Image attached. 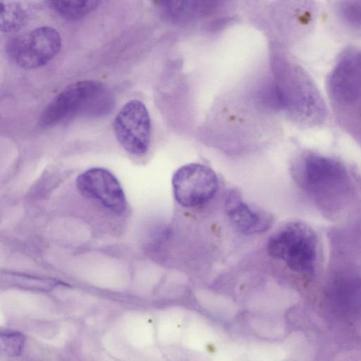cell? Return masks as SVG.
I'll use <instances>...</instances> for the list:
<instances>
[{
	"mask_svg": "<svg viewBox=\"0 0 361 361\" xmlns=\"http://www.w3.org/2000/svg\"><path fill=\"white\" fill-rule=\"evenodd\" d=\"M25 338L21 334L5 331L1 334V353L10 357L18 355L23 348Z\"/></svg>",
	"mask_w": 361,
	"mask_h": 361,
	"instance_id": "12",
	"label": "cell"
},
{
	"mask_svg": "<svg viewBox=\"0 0 361 361\" xmlns=\"http://www.w3.org/2000/svg\"><path fill=\"white\" fill-rule=\"evenodd\" d=\"M27 14L19 1H4L1 4V30L9 32L19 30L25 23Z\"/></svg>",
	"mask_w": 361,
	"mask_h": 361,
	"instance_id": "11",
	"label": "cell"
},
{
	"mask_svg": "<svg viewBox=\"0 0 361 361\" xmlns=\"http://www.w3.org/2000/svg\"><path fill=\"white\" fill-rule=\"evenodd\" d=\"M329 88L333 98L341 103H352L361 97V52L343 55L332 71Z\"/></svg>",
	"mask_w": 361,
	"mask_h": 361,
	"instance_id": "8",
	"label": "cell"
},
{
	"mask_svg": "<svg viewBox=\"0 0 361 361\" xmlns=\"http://www.w3.org/2000/svg\"><path fill=\"white\" fill-rule=\"evenodd\" d=\"M112 105V97L102 83L78 81L65 87L47 104L41 115L40 125L52 126L80 114L101 115Z\"/></svg>",
	"mask_w": 361,
	"mask_h": 361,
	"instance_id": "1",
	"label": "cell"
},
{
	"mask_svg": "<svg viewBox=\"0 0 361 361\" xmlns=\"http://www.w3.org/2000/svg\"><path fill=\"white\" fill-rule=\"evenodd\" d=\"M158 6L171 16H178L185 11L189 0H156Z\"/></svg>",
	"mask_w": 361,
	"mask_h": 361,
	"instance_id": "13",
	"label": "cell"
},
{
	"mask_svg": "<svg viewBox=\"0 0 361 361\" xmlns=\"http://www.w3.org/2000/svg\"><path fill=\"white\" fill-rule=\"evenodd\" d=\"M298 182L312 192H326L342 186L346 172L338 161L322 156L305 157L295 171Z\"/></svg>",
	"mask_w": 361,
	"mask_h": 361,
	"instance_id": "7",
	"label": "cell"
},
{
	"mask_svg": "<svg viewBox=\"0 0 361 361\" xmlns=\"http://www.w3.org/2000/svg\"><path fill=\"white\" fill-rule=\"evenodd\" d=\"M113 127L118 142L128 153L141 156L147 152L152 123L149 111L142 102H128L115 117Z\"/></svg>",
	"mask_w": 361,
	"mask_h": 361,
	"instance_id": "5",
	"label": "cell"
},
{
	"mask_svg": "<svg viewBox=\"0 0 361 361\" xmlns=\"http://www.w3.org/2000/svg\"><path fill=\"white\" fill-rule=\"evenodd\" d=\"M269 255L283 261L292 271L311 274L317 260L315 233L300 221H290L273 233L267 245Z\"/></svg>",
	"mask_w": 361,
	"mask_h": 361,
	"instance_id": "2",
	"label": "cell"
},
{
	"mask_svg": "<svg viewBox=\"0 0 361 361\" xmlns=\"http://www.w3.org/2000/svg\"><path fill=\"white\" fill-rule=\"evenodd\" d=\"M78 191L85 197L99 202L117 213L126 207L123 188L116 177L109 170L95 167L80 173L75 180Z\"/></svg>",
	"mask_w": 361,
	"mask_h": 361,
	"instance_id": "6",
	"label": "cell"
},
{
	"mask_svg": "<svg viewBox=\"0 0 361 361\" xmlns=\"http://www.w3.org/2000/svg\"><path fill=\"white\" fill-rule=\"evenodd\" d=\"M171 184L176 201L182 207L193 208L207 203L214 197L219 180L209 166L190 163L175 171Z\"/></svg>",
	"mask_w": 361,
	"mask_h": 361,
	"instance_id": "4",
	"label": "cell"
},
{
	"mask_svg": "<svg viewBox=\"0 0 361 361\" xmlns=\"http://www.w3.org/2000/svg\"><path fill=\"white\" fill-rule=\"evenodd\" d=\"M100 0H47L50 8L69 20H80L93 11Z\"/></svg>",
	"mask_w": 361,
	"mask_h": 361,
	"instance_id": "10",
	"label": "cell"
},
{
	"mask_svg": "<svg viewBox=\"0 0 361 361\" xmlns=\"http://www.w3.org/2000/svg\"><path fill=\"white\" fill-rule=\"evenodd\" d=\"M61 37L53 27L42 26L12 38L6 45L8 59L23 69L46 65L59 51Z\"/></svg>",
	"mask_w": 361,
	"mask_h": 361,
	"instance_id": "3",
	"label": "cell"
},
{
	"mask_svg": "<svg viewBox=\"0 0 361 361\" xmlns=\"http://www.w3.org/2000/svg\"><path fill=\"white\" fill-rule=\"evenodd\" d=\"M225 209L233 224L245 234L265 232L273 222L271 214L245 202L235 189L226 192Z\"/></svg>",
	"mask_w": 361,
	"mask_h": 361,
	"instance_id": "9",
	"label": "cell"
}]
</instances>
